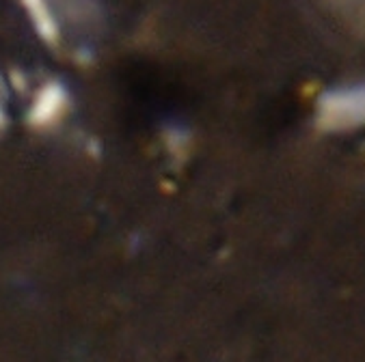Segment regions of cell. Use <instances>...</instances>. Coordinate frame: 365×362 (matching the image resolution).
Returning a JSON list of instances; mask_svg holds the SVG:
<instances>
[{"mask_svg": "<svg viewBox=\"0 0 365 362\" xmlns=\"http://www.w3.org/2000/svg\"><path fill=\"white\" fill-rule=\"evenodd\" d=\"M365 93L361 85H341L327 89L318 97L316 125L322 132H350L363 123Z\"/></svg>", "mask_w": 365, "mask_h": 362, "instance_id": "6da1fadb", "label": "cell"}, {"mask_svg": "<svg viewBox=\"0 0 365 362\" xmlns=\"http://www.w3.org/2000/svg\"><path fill=\"white\" fill-rule=\"evenodd\" d=\"M67 102H69V93L61 82L52 80V82L43 85L31 106V112H29L31 125L48 127V125L56 123L61 119V115L67 110Z\"/></svg>", "mask_w": 365, "mask_h": 362, "instance_id": "7a4b0ae2", "label": "cell"}, {"mask_svg": "<svg viewBox=\"0 0 365 362\" xmlns=\"http://www.w3.org/2000/svg\"><path fill=\"white\" fill-rule=\"evenodd\" d=\"M22 3H24L33 24H35V28L39 31V35L46 41L54 43L58 39V26H56V20L48 7V0H22Z\"/></svg>", "mask_w": 365, "mask_h": 362, "instance_id": "3957f363", "label": "cell"}, {"mask_svg": "<svg viewBox=\"0 0 365 362\" xmlns=\"http://www.w3.org/2000/svg\"><path fill=\"white\" fill-rule=\"evenodd\" d=\"M5 121H7V119H5V112L0 110V127H5Z\"/></svg>", "mask_w": 365, "mask_h": 362, "instance_id": "277c9868", "label": "cell"}]
</instances>
